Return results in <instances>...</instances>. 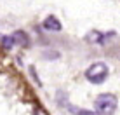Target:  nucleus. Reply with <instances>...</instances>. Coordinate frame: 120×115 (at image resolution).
<instances>
[{"label": "nucleus", "instance_id": "6e6552de", "mask_svg": "<svg viewBox=\"0 0 120 115\" xmlns=\"http://www.w3.org/2000/svg\"><path fill=\"white\" fill-rule=\"evenodd\" d=\"M78 115H96V113L89 112V110H84V112H78Z\"/></svg>", "mask_w": 120, "mask_h": 115}, {"label": "nucleus", "instance_id": "7ed1b4c3", "mask_svg": "<svg viewBox=\"0 0 120 115\" xmlns=\"http://www.w3.org/2000/svg\"><path fill=\"white\" fill-rule=\"evenodd\" d=\"M42 26L45 28V30H49V31H59L61 30V23H59V19H57L56 16H49V18H45L44 23H42Z\"/></svg>", "mask_w": 120, "mask_h": 115}, {"label": "nucleus", "instance_id": "423d86ee", "mask_svg": "<svg viewBox=\"0 0 120 115\" xmlns=\"http://www.w3.org/2000/svg\"><path fill=\"white\" fill-rule=\"evenodd\" d=\"M2 44H4V47H5L7 51H11V49L16 46L14 40H12V37H2Z\"/></svg>", "mask_w": 120, "mask_h": 115}, {"label": "nucleus", "instance_id": "f03ea898", "mask_svg": "<svg viewBox=\"0 0 120 115\" xmlns=\"http://www.w3.org/2000/svg\"><path fill=\"white\" fill-rule=\"evenodd\" d=\"M110 75V70L105 63H92L90 66L85 70V79H87L90 84H103Z\"/></svg>", "mask_w": 120, "mask_h": 115}, {"label": "nucleus", "instance_id": "f257e3e1", "mask_svg": "<svg viewBox=\"0 0 120 115\" xmlns=\"http://www.w3.org/2000/svg\"><path fill=\"white\" fill-rule=\"evenodd\" d=\"M118 106V100L115 94H99L96 98V101H94V110H96V113L99 115H111L115 113V110H117Z\"/></svg>", "mask_w": 120, "mask_h": 115}, {"label": "nucleus", "instance_id": "20e7f679", "mask_svg": "<svg viewBox=\"0 0 120 115\" xmlns=\"http://www.w3.org/2000/svg\"><path fill=\"white\" fill-rule=\"evenodd\" d=\"M108 37H113V31H110V33H101V31H90V33L85 37V40L87 42H94V44H101L105 42Z\"/></svg>", "mask_w": 120, "mask_h": 115}, {"label": "nucleus", "instance_id": "39448f33", "mask_svg": "<svg viewBox=\"0 0 120 115\" xmlns=\"http://www.w3.org/2000/svg\"><path fill=\"white\" fill-rule=\"evenodd\" d=\"M11 37H12V40H14V44H16V46H21V47H24V46H28V44H30V40H28L26 33H24V31H21V30L14 31V33H12Z\"/></svg>", "mask_w": 120, "mask_h": 115}, {"label": "nucleus", "instance_id": "0eeeda50", "mask_svg": "<svg viewBox=\"0 0 120 115\" xmlns=\"http://www.w3.org/2000/svg\"><path fill=\"white\" fill-rule=\"evenodd\" d=\"M35 115H49L44 108H35Z\"/></svg>", "mask_w": 120, "mask_h": 115}]
</instances>
